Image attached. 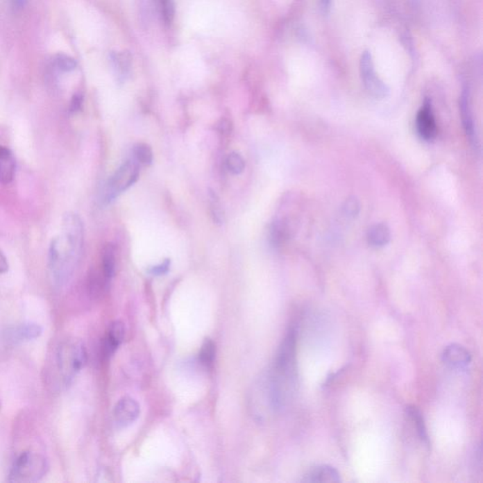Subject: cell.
Segmentation results:
<instances>
[{"label":"cell","mask_w":483,"mask_h":483,"mask_svg":"<svg viewBox=\"0 0 483 483\" xmlns=\"http://www.w3.org/2000/svg\"><path fill=\"white\" fill-rule=\"evenodd\" d=\"M30 0H9V4L10 9L14 10V12H17L22 10L24 8L27 6Z\"/></svg>","instance_id":"obj_28"},{"label":"cell","mask_w":483,"mask_h":483,"mask_svg":"<svg viewBox=\"0 0 483 483\" xmlns=\"http://www.w3.org/2000/svg\"><path fill=\"white\" fill-rule=\"evenodd\" d=\"M57 367L65 384H69L86 362V350L78 340H68L58 349Z\"/></svg>","instance_id":"obj_3"},{"label":"cell","mask_w":483,"mask_h":483,"mask_svg":"<svg viewBox=\"0 0 483 483\" xmlns=\"http://www.w3.org/2000/svg\"><path fill=\"white\" fill-rule=\"evenodd\" d=\"M296 330L291 329L280 346L274 368L269 380L270 405L282 409L293 396L296 382Z\"/></svg>","instance_id":"obj_2"},{"label":"cell","mask_w":483,"mask_h":483,"mask_svg":"<svg viewBox=\"0 0 483 483\" xmlns=\"http://www.w3.org/2000/svg\"><path fill=\"white\" fill-rule=\"evenodd\" d=\"M443 362L451 368L463 369L471 362V354L463 346L452 344L446 346L442 355Z\"/></svg>","instance_id":"obj_10"},{"label":"cell","mask_w":483,"mask_h":483,"mask_svg":"<svg viewBox=\"0 0 483 483\" xmlns=\"http://www.w3.org/2000/svg\"><path fill=\"white\" fill-rule=\"evenodd\" d=\"M406 411L409 419L412 420L414 427H416L417 434H418L420 439H421L425 445L429 446V434H427L426 424H425L424 417H423L421 412L414 406L407 407Z\"/></svg>","instance_id":"obj_15"},{"label":"cell","mask_w":483,"mask_h":483,"mask_svg":"<svg viewBox=\"0 0 483 483\" xmlns=\"http://www.w3.org/2000/svg\"><path fill=\"white\" fill-rule=\"evenodd\" d=\"M42 334V328L33 323H26L20 325L14 332V337L19 341H30L36 339Z\"/></svg>","instance_id":"obj_17"},{"label":"cell","mask_w":483,"mask_h":483,"mask_svg":"<svg viewBox=\"0 0 483 483\" xmlns=\"http://www.w3.org/2000/svg\"><path fill=\"white\" fill-rule=\"evenodd\" d=\"M359 208H361V206H359L358 199L351 196V198L346 199L343 205L344 214L348 219H355L357 215L359 214Z\"/></svg>","instance_id":"obj_25"},{"label":"cell","mask_w":483,"mask_h":483,"mask_svg":"<svg viewBox=\"0 0 483 483\" xmlns=\"http://www.w3.org/2000/svg\"><path fill=\"white\" fill-rule=\"evenodd\" d=\"M215 357V346L211 339L204 341L199 353V359L204 366H210L214 362Z\"/></svg>","instance_id":"obj_21"},{"label":"cell","mask_w":483,"mask_h":483,"mask_svg":"<svg viewBox=\"0 0 483 483\" xmlns=\"http://www.w3.org/2000/svg\"><path fill=\"white\" fill-rule=\"evenodd\" d=\"M49 464L37 453L24 452L18 457L10 474L12 482H35L46 474Z\"/></svg>","instance_id":"obj_4"},{"label":"cell","mask_w":483,"mask_h":483,"mask_svg":"<svg viewBox=\"0 0 483 483\" xmlns=\"http://www.w3.org/2000/svg\"><path fill=\"white\" fill-rule=\"evenodd\" d=\"M175 8V3L173 0H161L160 1V10H161L162 20L167 25H170L174 20Z\"/></svg>","instance_id":"obj_24"},{"label":"cell","mask_w":483,"mask_h":483,"mask_svg":"<svg viewBox=\"0 0 483 483\" xmlns=\"http://www.w3.org/2000/svg\"><path fill=\"white\" fill-rule=\"evenodd\" d=\"M460 112L467 138L475 149H479V140L477 137L476 126H475L473 112H472L471 99H470L469 89L467 87H464L461 92Z\"/></svg>","instance_id":"obj_9"},{"label":"cell","mask_w":483,"mask_h":483,"mask_svg":"<svg viewBox=\"0 0 483 483\" xmlns=\"http://www.w3.org/2000/svg\"><path fill=\"white\" fill-rule=\"evenodd\" d=\"M53 65L56 69L60 71V72H71V71L75 70L76 67H77L76 60L65 54L57 55L54 58Z\"/></svg>","instance_id":"obj_23"},{"label":"cell","mask_w":483,"mask_h":483,"mask_svg":"<svg viewBox=\"0 0 483 483\" xmlns=\"http://www.w3.org/2000/svg\"><path fill=\"white\" fill-rule=\"evenodd\" d=\"M320 8L323 14L328 15L330 10V6H332V0H319Z\"/></svg>","instance_id":"obj_30"},{"label":"cell","mask_w":483,"mask_h":483,"mask_svg":"<svg viewBox=\"0 0 483 483\" xmlns=\"http://www.w3.org/2000/svg\"><path fill=\"white\" fill-rule=\"evenodd\" d=\"M84 228L80 217L67 212L62 219V233L49 248V270L57 286L65 285L74 273L83 246Z\"/></svg>","instance_id":"obj_1"},{"label":"cell","mask_w":483,"mask_h":483,"mask_svg":"<svg viewBox=\"0 0 483 483\" xmlns=\"http://www.w3.org/2000/svg\"><path fill=\"white\" fill-rule=\"evenodd\" d=\"M390 240V228L384 223H377L371 226L367 232V241L372 248H382L387 246Z\"/></svg>","instance_id":"obj_14"},{"label":"cell","mask_w":483,"mask_h":483,"mask_svg":"<svg viewBox=\"0 0 483 483\" xmlns=\"http://www.w3.org/2000/svg\"><path fill=\"white\" fill-rule=\"evenodd\" d=\"M125 336L124 325L119 321H115L108 329L104 342V353L106 356H111L119 348Z\"/></svg>","instance_id":"obj_12"},{"label":"cell","mask_w":483,"mask_h":483,"mask_svg":"<svg viewBox=\"0 0 483 483\" xmlns=\"http://www.w3.org/2000/svg\"><path fill=\"white\" fill-rule=\"evenodd\" d=\"M170 264H171L170 260H164V261L161 262V264L154 265V266L151 267V269L149 270V274L153 276H162L167 274L168 270L170 269Z\"/></svg>","instance_id":"obj_26"},{"label":"cell","mask_w":483,"mask_h":483,"mask_svg":"<svg viewBox=\"0 0 483 483\" xmlns=\"http://www.w3.org/2000/svg\"><path fill=\"white\" fill-rule=\"evenodd\" d=\"M83 99L81 94H75L73 96L72 101H71L70 104V112H76L80 111L81 106H83Z\"/></svg>","instance_id":"obj_27"},{"label":"cell","mask_w":483,"mask_h":483,"mask_svg":"<svg viewBox=\"0 0 483 483\" xmlns=\"http://www.w3.org/2000/svg\"><path fill=\"white\" fill-rule=\"evenodd\" d=\"M302 482H339L341 477L339 472L334 467L330 466H319L314 467L307 472L301 480Z\"/></svg>","instance_id":"obj_11"},{"label":"cell","mask_w":483,"mask_h":483,"mask_svg":"<svg viewBox=\"0 0 483 483\" xmlns=\"http://www.w3.org/2000/svg\"><path fill=\"white\" fill-rule=\"evenodd\" d=\"M115 67L117 68L118 75L120 78H124L128 75L130 67V55L127 53L115 54L114 58Z\"/></svg>","instance_id":"obj_22"},{"label":"cell","mask_w":483,"mask_h":483,"mask_svg":"<svg viewBox=\"0 0 483 483\" xmlns=\"http://www.w3.org/2000/svg\"><path fill=\"white\" fill-rule=\"evenodd\" d=\"M140 406L133 398L125 396L118 401L114 409L115 424L119 427L130 426L140 416Z\"/></svg>","instance_id":"obj_8"},{"label":"cell","mask_w":483,"mask_h":483,"mask_svg":"<svg viewBox=\"0 0 483 483\" xmlns=\"http://www.w3.org/2000/svg\"><path fill=\"white\" fill-rule=\"evenodd\" d=\"M15 173L14 153L6 146H0V183H10L15 177Z\"/></svg>","instance_id":"obj_13"},{"label":"cell","mask_w":483,"mask_h":483,"mask_svg":"<svg viewBox=\"0 0 483 483\" xmlns=\"http://www.w3.org/2000/svg\"><path fill=\"white\" fill-rule=\"evenodd\" d=\"M208 198L212 219H214L215 224L222 225L224 223L225 215L219 196L210 189Z\"/></svg>","instance_id":"obj_18"},{"label":"cell","mask_w":483,"mask_h":483,"mask_svg":"<svg viewBox=\"0 0 483 483\" xmlns=\"http://www.w3.org/2000/svg\"><path fill=\"white\" fill-rule=\"evenodd\" d=\"M226 165H227L228 171L232 174L239 175L245 170L246 162L240 154L237 152H232L228 155Z\"/></svg>","instance_id":"obj_20"},{"label":"cell","mask_w":483,"mask_h":483,"mask_svg":"<svg viewBox=\"0 0 483 483\" xmlns=\"http://www.w3.org/2000/svg\"><path fill=\"white\" fill-rule=\"evenodd\" d=\"M135 161L144 165H151L153 162V151L148 144L139 143L133 146Z\"/></svg>","instance_id":"obj_19"},{"label":"cell","mask_w":483,"mask_h":483,"mask_svg":"<svg viewBox=\"0 0 483 483\" xmlns=\"http://www.w3.org/2000/svg\"><path fill=\"white\" fill-rule=\"evenodd\" d=\"M9 270V264L6 257H5L3 252L0 251V274H4Z\"/></svg>","instance_id":"obj_29"},{"label":"cell","mask_w":483,"mask_h":483,"mask_svg":"<svg viewBox=\"0 0 483 483\" xmlns=\"http://www.w3.org/2000/svg\"><path fill=\"white\" fill-rule=\"evenodd\" d=\"M139 175L140 170L135 160H127L123 162L108 181L105 190V201L109 203L121 193L128 190L137 181Z\"/></svg>","instance_id":"obj_5"},{"label":"cell","mask_w":483,"mask_h":483,"mask_svg":"<svg viewBox=\"0 0 483 483\" xmlns=\"http://www.w3.org/2000/svg\"><path fill=\"white\" fill-rule=\"evenodd\" d=\"M115 251L114 246L108 244L102 251L101 272L108 282H111L115 274Z\"/></svg>","instance_id":"obj_16"},{"label":"cell","mask_w":483,"mask_h":483,"mask_svg":"<svg viewBox=\"0 0 483 483\" xmlns=\"http://www.w3.org/2000/svg\"><path fill=\"white\" fill-rule=\"evenodd\" d=\"M359 74L364 88L373 98L383 99L389 94V88L377 74L372 55L369 51H364L362 55Z\"/></svg>","instance_id":"obj_6"},{"label":"cell","mask_w":483,"mask_h":483,"mask_svg":"<svg viewBox=\"0 0 483 483\" xmlns=\"http://www.w3.org/2000/svg\"><path fill=\"white\" fill-rule=\"evenodd\" d=\"M417 133L424 141L434 140L437 135V123L433 114L432 105L425 101L417 114L416 121Z\"/></svg>","instance_id":"obj_7"}]
</instances>
